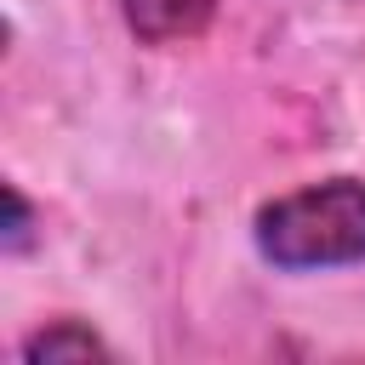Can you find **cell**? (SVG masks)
<instances>
[{
	"label": "cell",
	"instance_id": "cell-1",
	"mask_svg": "<svg viewBox=\"0 0 365 365\" xmlns=\"http://www.w3.org/2000/svg\"><path fill=\"white\" fill-rule=\"evenodd\" d=\"M262 262L285 274L365 262V177H325L268 200L251 222Z\"/></svg>",
	"mask_w": 365,
	"mask_h": 365
},
{
	"label": "cell",
	"instance_id": "cell-2",
	"mask_svg": "<svg viewBox=\"0 0 365 365\" xmlns=\"http://www.w3.org/2000/svg\"><path fill=\"white\" fill-rule=\"evenodd\" d=\"M222 0H120L125 29L143 46H188L211 29Z\"/></svg>",
	"mask_w": 365,
	"mask_h": 365
},
{
	"label": "cell",
	"instance_id": "cell-3",
	"mask_svg": "<svg viewBox=\"0 0 365 365\" xmlns=\"http://www.w3.org/2000/svg\"><path fill=\"white\" fill-rule=\"evenodd\" d=\"M17 354H23L29 365H51V359H108L114 348H108L86 319H51V325L29 331V336L17 342Z\"/></svg>",
	"mask_w": 365,
	"mask_h": 365
},
{
	"label": "cell",
	"instance_id": "cell-4",
	"mask_svg": "<svg viewBox=\"0 0 365 365\" xmlns=\"http://www.w3.org/2000/svg\"><path fill=\"white\" fill-rule=\"evenodd\" d=\"M6 205H11V217H6V251H23V245H29V222H34V217H29V200H23V188H17V182L6 188Z\"/></svg>",
	"mask_w": 365,
	"mask_h": 365
}]
</instances>
